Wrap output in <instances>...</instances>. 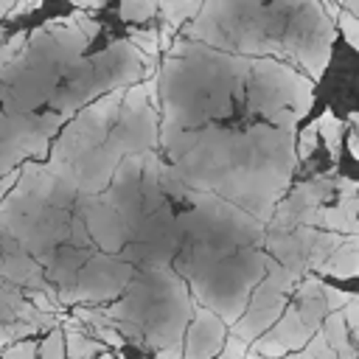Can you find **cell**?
<instances>
[{"label":"cell","instance_id":"cell-1","mask_svg":"<svg viewBox=\"0 0 359 359\" xmlns=\"http://www.w3.org/2000/svg\"><path fill=\"white\" fill-rule=\"evenodd\" d=\"M314 123H317V137H323L325 146H328V151H331V157L339 160V149H342V146H339V137H342V121H339L331 109H325Z\"/></svg>","mask_w":359,"mask_h":359},{"label":"cell","instance_id":"cell-2","mask_svg":"<svg viewBox=\"0 0 359 359\" xmlns=\"http://www.w3.org/2000/svg\"><path fill=\"white\" fill-rule=\"evenodd\" d=\"M39 356L42 359H65V331L59 325H53L48 339L39 345Z\"/></svg>","mask_w":359,"mask_h":359},{"label":"cell","instance_id":"cell-3","mask_svg":"<svg viewBox=\"0 0 359 359\" xmlns=\"http://www.w3.org/2000/svg\"><path fill=\"white\" fill-rule=\"evenodd\" d=\"M154 6H157V0H123L121 3V14H123V20H146L151 11H154Z\"/></svg>","mask_w":359,"mask_h":359},{"label":"cell","instance_id":"cell-4","mask_svg":"<svg viewBox=\"0 0 359 359\" xmlns=\"http://www.w3.org/2000/svg\"><path fill=\"white\" fill-rule=\"evenodd\" d=\"M129 42L140 53H149V56H157L160 53V48H157V31H129Z\"/></svg>","mask_w":359,"mask_h":359},{"label":"cell","instance_id":"cell-5","mask_svg":"<svg viewBox=\"0 0 359 359\" xmlns=\"http://www.w3.org/2000/svg\"><path fill=\"white\" fill-rule=\"evenodd\" d=\"M337 22H339V28H342L348 45H351V48H359V22H356V14L345 8V11H339Z\"/></svg>","mask_w":359,"mask_h":359},{"label":"cell","instance_id":"cell-6","mask_svg":"<svg viewBox=\"0 0 359 359\" xmlns=\"http://www.w3.org/2000/svg\"><path fill=\"white\" fill-rule=\"evenodd\" d=\"M342 320H345L348 334L356 339V334H359V297L356 294H351V300L342 306Z\"/></svg>","mask_w":359,"mask_h":359},{"label":"cell","instance_id":"cell-7","mask_svg":"<svg viewBox=\"0 0 359 359\" xmlns=\"http://www.w3.org/2000/svg\"><path fill=\"white\" fill-rule=\"evenodd\" d=\"M323 300H325V309L328 311H339L351 300V292H342V289H334V286L323 283Z\"/></svg>","mask_w":359,"mask_h":359},{"label":"cell","instance_id":"cell-8","mask_svg":"<svg viewBox=\"0 0 359 359\" xmlns=\"http://www.w3.org/2000/svg\"><path fill=\"white\" fill-rule=\"evenodd\" d=\"M314 149H317V123H309V126L300 132V149H297V157L306 160V157H311Z\"/></svg>","mask_w":359,"mask_h":359},{"label":"cell","instance_id":"cell-9","mask_svg":"<svg viewBox=\"0 0 359 359\" xmlns=\"http://www.w3.org/2000/svg\"><path fill=\"white\" fill-rule=\"evenodd\" d=\"M25 42H28V36H25L22 31H17V34H14L3 48H0V67H3V65H8V62L17 56V50H20V48H25Z\"/></svg>","mask_w":359,"mask_h":359},{"label":"cell","instance_id":"cell-10","mask_svg":"<svg viewBox=\"0 0 359 359\" xmlns=\"http://www.w3.org/2000/svg\"><path fill=\"white\" fill-rule=\"evenodd\" d=\"M3 359H36V345H34L31 339L14 342V345L3 353Z\"/></svg>","mask_w":359,"mask_h":359},{"label":"cell","instance_id":"cell-11","mask_svg":"<svg viewBox=\"0 0 359 359\" xmlns=\"http://www.w3.org/2000/svg\"><path fill=\"white\" fill-rule=\"evenodd\" d=\"M73 22H79V25H81V36H84L87 42H90V39H95V36H98V31H101V25H98L95 20H90L81 8L73 14Z\"/></svg>","mask_w":359,"mask_h":359},{"label":"cell","instance_id":"cell-12","mask_svg":"<svg viewBox=\"0 0 359 359\" xmlns=\"http://www.w3.org/2000/svg\"><path fill=\"white\" fill-rule=\"evenodd\" d=\"M244 353H247V342L230 334V339L224 345V353H219L216 359H244Z\"/></svg>","mask_w":359,"mask_h":359},{"label":"cell","instance_id":"cell-13","mask_svg":"<svg viewBox=\"0 0 359 359\" xmlns=\"http://www.w3.org/2000/svg\"><path fill=\"white\" fill-rule=\"evenodd\" d=\"M39 6H42V0H14L6 14H8V17H20V14H31V11L39 8Z\"/></svg>","mask_w":359,"mask_h":359},{"label":"cell","instance_id":"cell-14","mask_svg":"<svg viewBox=\"0 0 359 359\" xmlns=\"http://www.w3.org/2000/svg\"><path fill=\"white\" fill-rule=\"evenodd\" d=\"M98 339L104 345H112V348H121L123 345V337L115 331V325H107V328H98Z\"/></svg>","mask_w":359,"mask_h":359},{"label":"cell","instance_id":"cell-15","mask_svg":"<svg viewBox=\"0 0 359 359\" xmlns=\"http://www.w3.org/2000/svg\"><path fill=\"white\" fill-rule=\"evenodd\" d=\"M157 351V359H182V339L177 337L168 348H154Z\"/></svg>","mask_w":359,"mask_h":359},{"label":"cell","instance_id":"cell-16","mask_svg":"<svg viewBox=\"0 0 359 359\" xmlns=\"http://www.w3.org/2000/svg\"><path fill=\"white\" fill-rule=\"evenodd\" d=\"M8 342H14V337H11V328H8L6 323H0V348H6Z\"/></svg>","mask_w":359,"mask_h":359},{"label":"cell","instance_id":"cell-17","mask_svg":"<svg viewBox=\"0 0 359 359\" xmlns=\"http://www.w3.org/2000/svg\"><path fill=\"white\" fill-rule=\"evenodd\" d=\"M348 149H351L353 157H359V140H356V132H353V129H351V135H348Z\"/></svg>","mask_w":359,"mask_h":359},{"label":"cell","instance_id":"cell-18","mask_svg":"<svg viewBox=\"0 0 359 359\" xmlns=\"http://www.w3.org/2000/svg\"><path fill=\"white\" fill-rule=\"evenodd\" d=\"M325 11H328V14H331V17H334V20H337V17H339V11H342V8H339V3H334V0H325Z\"/></svg>","mask_w":359,"mask_h":359},{"label":"cell","instance_id":"cell-19","mask_svg":"<svg viewBox=\"0 0 359 359\" xmlns=\"http://www.w3.org/2000/svg\"><path fill=\"white\" fill-rule=\"evenodd\" d=\"M11 3H14V0H0V14H6V11L11 8Z\"/></svg>","mask_w":359,"mask_h":359},{"label":"cell","instance_id":"cell-20","mask_svg":"<svg viewBox=\"0 0 359 359\" xmlns=\"http://www.w3.org/2000/svg\"><path fill=\"white\" fill-rule=\"evenodd\" d=\"M244 359H264V356H261V353H255V351H247V353H244Z\"/></svg>","mask_w":359,"mask_h":359},{"label":"cell","instance_id":"cell-21","mask_svg":"<svg viewBox=\"0 0 359 359\" xmlns=\"http://www.w3.org/2000/svg\"><path fill=\"white\" fill-rule=\"evenodd\" d=\"M278 359H294V353H289V351H286V353H283V356H278Z\"/></svg>","mask_w":359,"mask_h":359}]
</instances>
